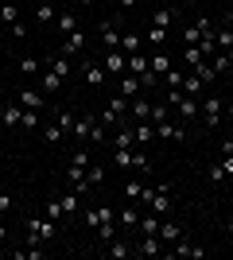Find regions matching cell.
Returning <instances> with one entry per match:
<instances>
[{
	"mask_svg": "<svg viewBox=\"0 0 233 260\" xmlns=\"http://www.w3.org/2000/svg\"><path fill=\"white\" fill-rule=\"evenodd\" d=\"M140 47H144V35L140 31H121V51L124 54H136Z\"/></svg>",
	"mask_w": 233,
	"mask_h": 260,
	"instance_id": "603a6c76",
	"label": "cell"
},
{
	"mask_svg": "<svg viewBox=\"0 0 233 260\" xmlns=\"http://www.w3.org/2000/svg\"><path fill=\"white\" fill-rule=\"evenodd\" d=\"M148 70H152V66H148V54L144 51H136V54H128V74H148Z\"/></svg>",
	"mask_w": 233,
	"mask_h": 260,
	"instance_id": "484cf974",
	"label": "cell"
},
{
	"mask_svg": "<svg viewBox=\"0 0 233 260\" xmlns=\"http://www.w3.org/2000/svg\"><path fill=\"white\" fill-rule=\"evenodd\" d=\"M225 120H233V98L225 101Z\"/></svg>",
	"mask_w": 233,
	"mask_h": 260,
	"instance_id": "9f6ffc18",
	"label": "cell"
},
{
	"mask_svg": "<svg viewBox=\"0 0 233 260\" xmlns=\"http://www.w3.org/2000/svg\"><path fill=\"white\" fill-rule=\"evenodd\" d=\"M148 117H152V101H148L144 93L128 101V120H132V124H136V120H148Z\"/></svg>",
	"mask_w": 233,
	"mask_h": 260,
	"instance_id": "7c38bea8",
	"label": "cell"
},
{
	"mask_svg": "<svg viewBox=\"0 0 233 260\" xmlns=\"http://www.w3.org/2000/svg\"><path fill=\"white\" fill-rule=\"evenodd\" d=\"M179 93H187V98H202L206 93V86H202L198 74H183V86H179Z\"/></svg>",
	"mask_w": 233,
	"mask_h": 260,
	"instance_id": "ffe728a7",
	"label": "cell"
},
{
	"mask_svg": "<svg viewBox=\"0 0 233 260\" xmlns=\"http://www.w3.org/2000/svg\"><path fill=\"white\" fill-rule=\"evenodd\" d=\"M55 120H58V124H62V128L70 132V128H74V120H78V117L70 113V109H58V117H55Z\"/></svg>",
	"mask_w": 233,
	"mask_h": 260,
	"instance_id": "c3c4849f",
	"label": "cell"
},
{
	"mask_svg": "<svg viewBox=\"0 0 233 260\" xmlns=\"http://www.w3.org/2000/svg\"><path fill=\"white\" fill-rule=\"evenodd\" d=\"M140 214H144V206H140V202H132V206H124L121 210V217H117V221H121V225H140Z\"/></svg>",
	"mask_w": 233,
	"mask_h": 260,
	"instance_id": "d4e9b609",
	"label": "cell"
},
{
	"mask_svg": "<svg viewBox=\"0 0 233 260\" xmlns=\"http://www.w3.org/2000/svg\"><path fill=\"white\" fill-rule=\"evenodd\" d=\"M20 117H23V105H20V101H8V105L0 109V124H8V128H16Z\"/></svg>",
	"mask_w": 233,
	"mask_h": 260,
	"instance_id": "e0dca14e",
	"label": "cell"
},
{
	"mask_svg": "<svg viewBox=\"0 0 233 260\" xmlns=\"http://www.w3.org/2000/svg\"><path fill=\"white\" fill-rule=\"evenodd\" d=\"M175 245H179V249H171V252H175V256H190V260H198V256H202V249H194V245H190L187 237H179Z\"/></svg>",
	"mask_w": 233,
	"mask_h": 260,
	"instance_id": "f546056e",
	"label": "cell"
},
{
	"mask_svg": "<svg viewBox=\"0 0 233 260\" xmlns=\"http://www.w3.org/2000/svg\"><path fill=\"white\" fill-rule=\"evenodd\" d=\"M101 66H105V74H109V78H121L124 70H128V54H124L121 47H117V51H105Z\"/></svg>",
	"mask_w": 233,
	"mask_h": 260,
	"instance_id": "277c9868",
	"label": "cell"
},
{
	"mask_svg": "<svg viewBox=\"0 0 233 260\" xmlns=\"http://www.w3.org/2000/svg\"><path fill=\"white\" fill-rule=\"evenodd\" d=\"M105 252H109L113 260H124V256H132V249H128L124 241H109V249H105Z\"/></svg>",
	"mask_w": 233,
	"mask_h": 260,
	"instance_id": "f35d334b",
	"label": "cell"
},
{
	"mask_svg": "<svg viewBox=\"0 0 233 260\" xmlns=\"http://www.w3.org/2000/svg\"><path fill=\"white\" fill-rule=\"evenodd\" d=\"M97 31H101V47H105V51H117V47H121V31H124L121 20H105Z\"/></svg>",
	"mask_w": 233,
	"mask_h": 260,
	"instance_id": "5b68a950",
	"label": "cell"
},
{
	"mask_svg": "<svg viewBox=\"0 0 233 260\" xmlns=\"http://www.w3.org/2000/svg\"><path fill=\"white\" fill-rule=\"evenodd\" d=\"M47 66H51V70H55V74L70 78V58H62V54H51V58H47Z\"/></svg>",
	"mask_w": 233,
	"mask_h": 260,
	"instance_id": "d6a6232c",
	"label": "cell"
},
{
	"mask_svg": "<svg viewBox=\"0 0 233 260\" xmlns=\"http://www.w3.org/2000/svg\"><path fill=\"white\" fill-rule=\"evenodd\" d=\"M132 252L136 256H159V252H167V245L159 241V233H144V241H140Z\"/></svg>",
	"mask_w": 233,
	"mask_h": 260,
	"instance_id": "9c48e42d",
	"label": "cell"
},
{
	"mask_svg": "<svg viewBox=\"0 0 233 260\" xmlns=\"http://www.w3.org/2000/svg\"><path fill=\"white\" fill-rule=\"evenodd\" d=\"M113 148H136V132H132V124L113 128Z\"/></svg>",
	"mask_w": 233,
	"mask_h": 260,
	"instance_id": "ac0fdd59",
	"label": "cell"
},
{
	"mask_svg": "<svg viewBox=\"0 0 233 260\" xmlns=\"http://www.w3.org/2000/svg\"><path fill=\"white\" fill-rule=\"evenodd\" d=\"M47 4H55V0H47Z\"/></svg>",
	"mask_w": 233,
	"mask_h": 260,
	"instance_id": "be15d7a7",
	"label": "cell"
},
{
	"mask_svg": "<svg viewBox=\"0 0 233 260\" xmlns=\"http://www.w3.org/2000/svg\"><path fill=\"white\" fill-rule=\"evenodd\" d=\"M93 124H97V117H89V113H86V117H78V120H74L70 136H78V140L86 144V140H89V132H93Z\"/></svg>",
	"mask_w": 233,
	"mask_h": 260,
	"instance_id": "7402d4cb",
	"label": "cell"
},
{
	"mask_svg": "<svg viewBox=\"0 0 233 260\" xmlns=\"http://www.w3.org/2000/svg\"><path fill=\"white\" fill-rule=\"evenodd\" d=\"M179 86H183V70H179V66H171V70L163 74V89H179Z\"/></svg>",
	"mask_w": 233,
	"mask_h": 260,
	"instance_id": "74e56055",
	"label": "cell"
},
{
	"mask_svg": "<svg viewBox=\"0 0 233 260\" xmlns=\"http://www.w3.org/2000/svg\"><path fill=\"white\" fill-rule=\"evenodd\" d=\"M62 214H66V210H62V202H58V198H51V202H47V210H43V217H51V221H58Z\"/></svg>",
	"mask_w": 233,
	"mask_h": 260,
	"instance_id": "ee69618b",
	"label": "cell"
},
{
	"mask_svg": "<svg viewBox=\"0 0 233 260\" xmlns=\"http://www.w3.org/2000/svg\"><path fill=\"white\" fill-rule=\"evenodd\" d=\"M55 4H47V0H39V8H35V23H55Z\"/></svg>",
	"mask_w": 233,
	"mask_h": 260,
	"instance_id": "f1b7e54d",
	"label": "cell"
},
{
	"mask_svg": "<svg viewBox=\"0 0 233 260\" xmlns=\"http://www.w3.org/2000/svg\"><path fill=\"white\" fill-rule=\"evenodd\" d=\"M163 43H167V27H148V47H152V51H159Z\"/></svg>",
	"mask_w": 233,
	"mask_h": 260,
	"instance_id": "e575fe53",
	"label": "cell"
},
{
	"mask_svg": "<svg viewBox=\"0 0 233 260\" xmlns=\"http://www.w3.org/2000/svg\"><path fill=\"white\" fill-rule=\"evenodd\" d=\"M20 124H23V128H35V124H39V109H23Z\"/></svg>",
	"mask_w": 233,
	"mask_h": 260,
	"instance_id": "bcb514c9",
	"label": "cell"
},
{
	"mask_svg": "<svg viewBox=\"0 0 233 260\" xmlns=\"http://www.w3.org/2000/svg\"><path fill=\"white\" fill-rule=\"evenodd\" d=\"M117 89H121V98H128V101L144 93V86H140V78H136V74H128V70H124V74L117 78Z\"/></svg>",
	"mask_w": 233,
	"mask_h": 260,
	"instance_id": "8fae6325",
	"label": "cell"
},
{
	"mask_svg": "<svg viewBox=\"0 0 233 260\" xmlns=\"http://www.w3.org/2000/svg\"><path fill=\"white\" fill-rule=\"evenodd\" d=\"M113 237H117V221H101V225H97V241H101V245H109Z\"/></svg>",
	"mask_w": 233,
	"mask_h": 260,
	"instance_id": "d590c367",
	"label": "cell"
},
{
	"mask_svg": "<svg viewBox=\"0 0 233 260\" xmlns=\"http://www.w3.org/2000/svg\"><path fill=\"white\" fill-rule=\"evenodd\" d=\"M132 171H140V175H152V159H148V155H136V152H132Z\"/></svg>",
	"mask_w": 233,
	"mask_h": 260,
	"instance_id": "f6af8a7d",
	"label": "cell"
},
{
	"mask_svg": "<svg viewBox=\"0 0 233 260\" xmlns=\"http://www.w3.org/2000/svg\"><path fill=\"white\" fill-rule=\"evenodd\" d=\"M12 206H16V198H12L8 190H4V194H0V217H4V214H12Z\"/></svg>",
	"mask_w": 233,
	"mask_h": 260,
	"instance_id": "f907efd6",
	"label": "cell"
},
{
	"mask_svg": "<svg viewBox=\"0 0 233 260\" xmlns=\"http://www.w3.org/2000/svg\"><path fill=\"white\" fill-rule=\"evenodd\" d=\"M62 82H66V78H62V74H55L51 66H47L43 74H39V89H43V93H58V89H62Z\"/></svg>",
	"mask_w": 233,
	"mask_h": 260,
	"instance_id": "9a60e30c",
	"label": "cell"
},
{
	"mask_svg": "<svg viewBox=\"0 0 233 260\" xmlns=\"http://www.w3.org/2000/svg\"><path fill=\"white\" fill-rule=\"evenodd\" d=\"M179 113V120H194V117H202V101L198 98H187V93H179V101L171 105Z\"/></svg>",
	"mask_w": 233,
	"mask_h": 260,
	"instance_id": "52a82bcc",
	"label": "cell"
},
{
	"mask_svg": "<svg viewBox=\"0 0 233 260\" xmlns=\"http://www.w3.org/2000/svg\"><path fill=\"white\" fill-rule=\"evenodd\" d=\"M132 132H136V144H148V140L155 136V124H144V120H136Z\"/></svg>",
	"mask_w": 233,
	"mask_h": 260,
	"instance_id": "836d02e7",
	"label": "cell"
},
{
	"mask_svg": "<svg viewBox=\"0 0 233 260\" xmlns=\"http://www.w3.org/2000/svg\"><path fill=\"white\" fill-rule=\"evenodd\" d=\"M113 163L121 171H132V148H113Z\"/></svg>",
	"mask_w": 233,
	"mask_h": 260,
	"instance_id": "83f0119b",
	"label": "cell"
},
{
	"mask_svg": "<svg viewBox=\"0 0 233 260\" xmlns=\"http://www.w3.org/2000/svg\"><path fill=\"white\" fill-rule=\"evenodd\" d=\"M101 179H105V167H97V163H93V167H86V186H97Z\"/></svg>",
	"mask_w": 233,
	"mask_h": 260,
	"instance_id": "7bdbcfd3",
	"label": "cell"
},
{
	"mask_svg": "<svg viewBox=\"0 0 233 260\" xmlns=\"http://www.w3.org/2000/svg\"><path fill=\"white\" fill-rule=\"evenodd\" d=\"M171 190H175V183H155V190H152V198H148L144 210H152V214H159V217H171V210H175Z\"/></svg>",
	"mask_w": 233,
	"mask_h": 260,
	"instance_id": "6da1fadb",
	"label": "cell"
},
{
	"mask_svg": "<svg viewBox=\"0 0 233 260\" xmlns=\"http://www.w3.org/2000/svg\"><path fill=\"white\" fill-rule=\"evenodd\" d=\"M0 20H4V23L12 27V23L20 20V4H4V8H0Z\"/></svg>",
	"mask_w": 233,
	"mask_h": 260,
	"instance_id": "b9f144b4",
	"label": "cell"
},
{
	"mask_svg": "<svg viewBox=\"0 0 233 260\" xmlns=\"http://www.w3.org/2000/svg\"><path fill=\"white\" fill-rule=\"evenodd\" d=\"M8 35H12V39H23V23L16 20V23H12V27H8Z\"/></svg>",
	"mask_w": 233,
	"mask_h": 260,
	"instance_id": "f5cc1de1",
	"label": "cell"
},
{
	"mask_svg": "<svg viewBox=\"0 0 233 260\" xmlns=\"http://www.w3.org/2000/svg\"><path fill=\"white\" fill-rule=\"evenodd\" d=\"M78 198H82V194H78L74 186H70V190L58 198V202H62V210H66V214H74V217H78V210H82V206H78Z\"/></svg>",
	"mask_w": 233,
	"mask_h": 260,
	"instance_id": "1f68e13d",
	"label": "cell"
},
{
	"mask_svg": "<svg viewBox=\"0 0 233 260\" xmlns=\"http://www.w3.org/2000/svg\"><path fill=\"white\" fill-rule=\"evenodd\" d=\"M20 70H23V74H43V62H39V58H27V54H23V58H20Z\"/></svg>",
	"mask_w": 233,
	"mask_h": 260,
	"instance_id": "60d3db41",
	"label": "cell"
},
{
	"mask_svg": "<svg viewBox=\"0 0 233 260\" xmlns=\"http://www.w3.org/2000/svg\"><path fill=\"white\" fill-rule=\"evenodd\" d=\"M179 237H183V225H179V221H171V217H163V221H159V241L171 249Z\"/></svg>",
	"mask_w": 233,
	"mask_h": 260,
	"instance_id": "4fadbf2b",
	"label": "cell"
},
{
	"mask_svg": "<svg viewBox=\"0 0 233 260\" xmlns=\"http://www.w3.org/2000/svg\"><path fill=\"white\" fill-rule=\"evenodd\" d=\"M62 136H66V128H62V124H47V128H43V140H47V144H62Z\"/></svg>",
	"mask_w": 233,
	"mask_h": 260,
	"instance_id": "8d00e7d4",
	"label": "cell"
},
{
	"mask_svg": "<svg viewBox=\"0 0 233 260\" xmlns=\"http://www.w3.org/2000/svg\"><path fill=\"white\" fill-rule=\"evenodd\" d=\"M171 23H175V8H171V4L155 8V16H152V27H167V31H171Z\"/></svg>",
	"mask_w": 233,
	"mask_h": 260,
	"instance_id": "cb8c5ba5",
	"label": "cell"
},
{
	"mask_svg": "<svg viewBox=\"0 0 233 260\" xmlns=\"http://www.w3.org/2000/svg\"><path fill=\"white\" fill-rule=\"evenodd\" d=\"M78 217L86 221V229H97L101 221H117V210L101 202V206H86V210H78Z\"/></svg>",
	"mask_w": 233,
	"mask_h": 260,
	"instance_id": "3957f363",
	"label": "cell"
},
{
	"mask_svg": "<svg viewBox=\"0 0 233 260\" xmlns=\"http://www.w3.org/2000/svg\"><path fill=\"white\" fill-rule=\"evenodd\" d=\"M148 66H152L155 74L163 78V74H167V70H171V66H175V58H171V54H167V51H163V47H159V51H152V58H148Z\"/></svg>",
	"mask_w": 233,
	"mask_h": 260,
	"instance_id": "5bb4252c",
	"label": "cell"
},
{
	"mask_svg": "<svg viewBox=\"0 0 233 260\" xmlns=\"http://www.w3.org/2000/svg\"><path fill=\"white\" fill-rule=\"evenodd\" d=\"M66 183L74 186L78 194H86V190H89V186H86V167H78V163H70V167H66Z\"/></svg>",
	"mask_w": 233,
	"mask_h": 260,
	"instance_id": "d6986e66",
	"label": "cell"
},
{
	"mask_svg": "<svg viewBox=\"0 0 233 260\" xmlns=\"http://www.w3.org/2000/svg\"><path fill=\"white\" fill-rule=\"evenodd\" d=\"M82 78H86V86H89V89H101L105 82H109L105 66H101V62H89V58L82 62Z\"/></svg>",
	"mask_w": 233,
	"mask_h": 260,
	"instance_id": "8992f818",
	"label": "cell"
},
{
	"mask_svg": "<svg viewBox=\"0 0 233 260\" xmlns=\"http://www.w3.org/2000/svg\"><path fill=\"white\" fill-rule=\"evenodd\" d=\"M202 58H206V54H202L198 47H183V62H190V66H194V62H202Z\"/></svg>",
	"mask_w": 233,
	"mask_h": 260,
	"instance_id": "7dc6e473",
	"label": "cell"
},
{
	"mask_svg": "<svg viewBox=\"0 0 233 260\" xmlns=\"http://www.w3.org/2000/svg\"><path fill=\"white\" fill-rule=\"evenodd\" d=\"M70 163H78V167H89V152H86V148H78V152H70Z\"/></svg>",
	"mask_w": 233,
	"mask_h": 260,
	"instance_id": "681fc988",
	"label": "cell"
},
{
	"mask_svg": "<svg viewBox=\"0 0 233 260\" xmlns=\"http://www.w3.org/2000/svg\"><path fill=\"white\" fill-rule=\"evenodd\" d=\"M225 233H229V237H233V217H229V221H225Z\"/></svg>",
	"mask_w": 233,
	"mask_h": 260,
	"instance_id": "680465c9",
	"label": "cell"
},
{
	"mask_svg": "<svg viewBox=\"0 0 233 260\" xmlns=\"http://www.w3.org/2000/svg\"><path fill=\"white\" fill-rule=\"evenodd\" d=\"M82 51H86V31L78 27L74 35H66V39H62V51H58V54H62V58H78Z\"/></svg>",
	"mask_w": 233,
	"mask_h": 260,
	"instance_id": "30bf717a",
	"label": "cell"
},
{
	"mask_svg": "<svg viewBox=\"0 0 233 260\" xmlns=\"http://www.w3.org/2000/svg\"><path fill=\"white\" fill-rule=\"evenodd\" d=\"M202 120H206V124H210V128H222L225 124V101H222V93H206V98H202Z\"/></svg>",
	"mask_w": 233,
	"mask_h": 260,
	"instance_id": "7a4b0ae2",
	"label": "cell"
},
{
	"mask_svg": "<svg viewBox=\"0 0 233 260\" xmlns=\"http://www.w3.org/2000/svg\"><path fill=\"white\" fill-rule=\"evenodd\" d=\"M183 4H194V0H183Z\"/></svg>",
	"mask_w": 233,
	"mask_h": 260,
	"instance_id": "6125c7cd",
	"label": "cell"
},
{
	"mask_svg": "<svg viewBox=\"0 0 233 260\" xmlns=\"http://www.w3.org/2000/svg\"><path fill=\"white\" fill-rule=\"evenodd\" d=\"M155 136H163V140H183V136H187V128H183V124H175V120H159V124H155Z\"/></svg>",
	"mask_w": 233,
	"mask_h": 260,
	"instance_id": "2e32d148",
	"label": "cell"
},
{
	"mask_svg": "<svg viewBox=\"0 0 233 260\" xmlns=\"http://www.w3.org/2000/svg\"><path fill=\"white\" fill-rule=\"evenodd\" d=\"M78 4H86V8H89V4H93V0H78Z\"/></svg>",
	"mask_w": 233,
	"mask_h": 260,
	"instance_id": "91938a15",
	"label": "cell"
},
{
	"mask_svg": "<svg viewBox=\"0 0 233 260\" xmlns=\"http://www.w3.org/2000/svg\"><path fill=\"white\" fill-rule=\"evenodd\" d=\"M210 183H225V171H222V163H210Z\"/></svg>",
	"mask_w": 233,
	"mask_h": 260,
	"instance_id": "816d5d0a",
	"label": "cell"
},
{
	"mask_svg": "<svg viewBox=\"0 0 233 260\" xmlns=\"http://www.w3.org/2000/svg\"><path fill=\"white\" fill-rule=\"evenodd\" d=\"M140 194H144V183H140V179H124V198H128V202H140Z\"/></svg>",
	"mask_w": 233,
	"mask_h": 260,
	"instance_id": "4dcf8cb0",
	"label": "cell"
},
{
	"mask_svg": "<svg viewBox=\"0 0 233 260\" xmlns=\"http://www.w3.org/2000/svg\"><path fill=\"white\" fill-rule=\"evenodd\" d=\"M222 171H225V175H233V155H222Z\"/></svg>",
	"mask_w": 233,
	"mask_h": 260,
	"instance_id": "db71d44e",
	"label": "cell"
},
{
	"mask_svg": "<svg viewBox=\"0 0 233 260\" xmlns=\"http://www.w3.org/2000/svg\"><path fill=\"white\" fill-rule=\"evenodd\" d=\"M167 117H171V105H167V101H155V105H152V117H148V120H152V124H159V120H167Z\"/></svg>",
	"mask_w": 233,
	"mask_h": 260,
	"instance_id": "ab89813d",
	"label": "cell"
},
{
	"mask_svg": "<svg viewBox=\"0 0 233 260\" xmlns=\"http://www.w3.org/2000/svg\"><path fill=\"white\" fill-rule=\"evenodd\" d=\"M222 155H233V140H222V148H218Z\"/></svg>",
	"mask_w": 233,
	"mask_h": 260,
	"instance_id": "11a10c76",
	"label": "cell"
},
{
	"mask_svg": "<svg viewBox=\"0 0 233 260\" xmlns=\"http://www.w3.org/2000/svg\"><path fill=\"white\" fill-rule=\"evenodd\" d=\"M55 27H58V35L66 39V35L78 31V16H74V12H58V16H55Z\"/></svg>",
	"mask_w": 233,
	"mask_h": 260,
	"instance_id": "44dd1931",
	"label": "cell"
},
{
	"mask_svg": "<svg viewBox=\"0 0 233 260\" xmlns=\"http://www.w3.org/2000/svg\"><path fill=\"white\" fill-rule=\"evenodd\" d=\"M20 105L23 109H43V89H23V93H20Z\"/></svg>",
	"mask_w": 233,
	"mask_h": 260,
	"instance_id": "4316f807",
	"label": "cell"
},
{
	"mask_svg": "<svg viewBox=\"0 0 233 260\" xmlns=\"http://www.w3.org/2000/svg\"><path fill=\"white\" fill-rule=\"evenodd\" d=\"M4 241H8V225H4V221H0V245H4Z\"/></svg>",
	"mask_w": 233,
	"mask_h": 260,
	"instance_id": "6f0895ef",
	"label": "cell"
},
{
	"mask_svg": "<svg viewBox=\"0 0 233 260\" xmlns=\"http://www.w3.org/2000/svg\"><path fill=\"white\" fill-rule=\"evenodd\" d=\"M225 74H229V78H233V62H229V70H225Z\"/></svg>",
	"mask_w": 233,
	"mask_h": 260,
	"instance_id": "94428289",
	"label": "cell"
},
{
	"mask_svg": "<svg viewBox=\"0 0 233 260\" xmlns=\"http://www.w3.org/2000/svg\"><path fill=\"white\" fill-rule=\"evenodd\" d=\"M206 35H214V23L210 20H194L187 31H183V47H194L198 39H206Z\"/></svg>",
	"mask_w": 233,
	"mask_h": 260,
	"instance_id": "ba28073f",
	"label": "cell"
}]
</instances>
